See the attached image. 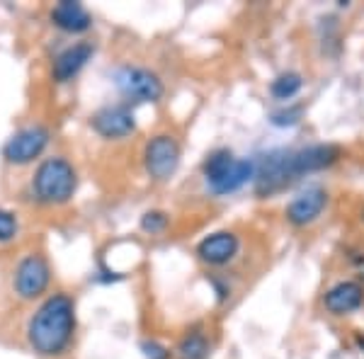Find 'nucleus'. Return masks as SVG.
<instances>
[{"label": "nucleus", "instance_id": "obj_1", "mask_svg": "<svg viewBox=\"0 0 364 359\" xmlns=\"http://www.w3.org/2000/svg\"><path fill=\"white\" fill-rule=\"evenodd\" d=\"M75 333V304L68 294H54L27 323V340L37 355L58 357L68 350Z\"/></svg>", "mask_w": 364, "mask_h": 359}, {"label": "nucleus", "instance_id": "obj_2", "mask_svg": "<svg viewBox=\"0 0 364 359\" xmlns=\"http://www.w3.org/2000/svg\"><path fill=\"white\" fill-rule=\"evenodd\" d=\"M204 180L214 194H231L255 180V161L236 158L228 149H219L209 153L204 161Z\"/></svg>", "mask_w": 364, "mask_h": 359}, {"label": "nucleus", "instance_id": "obj_3", "mask_svg": "<svg viewBox=\"0 0 364 359\" xmlns=\"http://www.w3.org/2000/svg\"><path fill=\"white\" fill-rule=\"evenodd\" d=\"M75 187H78V173L61 156L46 158L37 168L32 180V190L37 194V199L42 204H49V207L70 202V197L75 194Z\"/></svg>", "mask_w": 364, "mask_h": 359}, {"label": "nucleus", "instance_id": "obj_4", "mask_svg": "<svg viewBox=\"0 0 364 359\" xmlns=\"http://www.w3.org/2000/svg\"><path fill=\"white\" fill-rule=\"evenodd\" d=\"M114 85L132 102H158L163 97V80L149 68L122 66L114 73Z\"/></svg>", "mask_w": 364, "mask_h": 359}, {"label": "nucleus", "instance_id": "obj_5", "mask_svg": "<svg viewBox=\"0 0 364 359\" xmlns=\"http://www.w3.org/2000/svg\"><path fill=\"white\" fill-rule=\"evenodd\" d=\"M289 151H269L265 156H260V161H255V194L257 197H272L284 190L287 185H291V173H289Z\"/></svg>", "mask_w": 364, "mask_h": 359}, {"label": "nucleus", "instance_id": "obj_6", "mask_svg": "<svg viewBox=\"0 0 364 359\" xmlns=\"http://www.w3.org/2000/svg\"><path fill=\"white\" fill-rule=\"evenodd\" d=\"M144 166L146 173L158 182L173 178L180 166V144L170 134H158L146 144Z\"/></svg>", "mask_w": 364, "mask_h": 359}, {"label": "nucleus", "instance_id": "obj_7", "mask_svg": "<svg viewBox=\"0 0 364 359\" xmlns=\"http://www.w3.org/2000/svg\"><path fill=\"white\" fill-rule=\"evenodd\" d=\"M51 282V269L49 262L44 260L42 255L32 252L25 260L17 264L15 269V294L25 301H32V299H39L42 294L49 289Z\"/></svg>", "mask_w": 364, "mask_h": 359}, {"label": "nucleus", "instance_id": "obj_8", "mask_svg": "<svg viewBox=\"0 0 364 359\" xmlns=\"http://www.w3.org/2000/svg\"><path fill=\"white\" fill-rule=\"evenodd\" d=\"M49 146V129L44 127H27L17 132L8 144L3 146V156L13 166H27V163L37 161L39 156Z\"/></svg>", "mask_w": 364, "mask_h": 359}, {"label": "nucleus", "instance_id": "obj_9", "mask_svg": "<svg viewBox=\"0 0 364 359\" xmlns=\"http://www.w3.org/2000/svg\"><path fill=\"white\" fill-rule=\"evenodd\" d=\"M338 161H340V149L336 144H314V146H306V149L289 151V158H287L291 180H299L301 175H309V173L326 170V168L336 166Z\"/></svg>", "mask_w": 364, "mask_h": 359}, {"label": "nucleus", "instance_id": "obj_10", "mask_svg": "<svg viewBox=\"0 0 364 359\" xmlns=\"http://www.w3.org/2000/svg\"><path fill=\"white\" fill-rule=\"evenodd\" d=\"M328 207V192L323 187H306L304 192H299L289 204H287V221L296 228L311 226L314 221H318L323 209Z\"/></svg>", "mask_w": 364, "mask_h": 359}, {"label": "nucleus", "instance_id": "obj_11", "mask_svg": "<svg viewBox=\"0 0 364 359\" xmlns=\"http://www.w3.org/2000/svg\"><path fill=\"white\" fill-rule=\"evenodd\" d=\"M90 124L102 139H124L136 132V117L127 105H112L95 112Z\"/></svg>", "mask_w": 364, "mask_h": 359}, {"label": "nucleus", "instance_id": "obj_12", "mask_svg": "<svg viewBox=\"0 0 364 359\" xmlns=\"http://www.w3.org/2000/svg\"><path fill=\"white\" fill-rule=\"evenodd\" d=\"M238 248H240V240L236 233L216 231L207 235L204 240H199L197 255L199 260L211 264V267H221V264H228L238 255Z\"/></svg>", "mask_w": 364, "mask_h": 359}, {"label": "nucleus", "instance_id": "obj_13", "mask_svg": "<svg viewBox=\"0 0 364 359\" xmlns=\"http://www.w3.org/2000/svg\"><path fill=\"white\" fill-rule=\"evenodd\" d=\"M326 311L333 316H348L364 304V286L360 282H338L323 296Z\"/></svg>", "mask_w": 364, "mask_h": 359}, {"label": "nucleus", "instance_id": "obj_14", "mask_svg": "<svg viewBox=\"0 0 364 359\" xmlns=\"http://www.w3.org/2000/svg\"><path fill=\"white\" fill-rule=\"evenodd\" d=\"M51 22L68 34H83L92 27V15L85 10L83 3L75 0H61L51 8Z\"/></svg>", "mask_w": 364, "mask_h": 359}, {"label": "nucleus", "instance_id": "obj_15", "mask_svg": "<svg viewBox=\"0 0 364 359\" xmlns=\"http://www.w3.org/2000/svg\"><path fill=\"white\" fill-rule=\"evenodd\" d=\"M92 58V44L87 42H78L68 49H63L61 54L56 56L54 68H51V75H54L56 83H68L70 78L80 73L85 68V63Z\"/></svg>", "mask_w": 364, "mask_h": 359}, {"label": "nucleus", "instance_id": "obj_16", "mask_svg": "<svg viewBox=\"0 0 364 359\" xmlns=\"http://www.w3.org/2000/svg\"><path fill=\"white\" fill-rule=\"evenodd\" d=\"M304 87V78L296 73V70H287V73H279L277 78L269 83V92H272L274 100H291L301 92Z\"/></svg>", "mask_w": 364, "mask_h": 359}, {"label": "nucleus", "instance_id": "obj_17", "mask_svg": "<svg viewBox=\"0 0 364 359\" xmlns=\"http://www.w3.org/2000/svg\"><path fill=\"white\" fill-rule=\"evenodd\" d=\"M180 359H207L209 357V340L202 333H187L178 345Z\"/></svg>", "mask_w": 364, "mask_h": 359}, {"label": "nucleus", "instance_id": "obj_18", "mask_svg": "<svg viewBox=\"0 0 364 359\" xmlns=\"http://www.w3.org/2000/svg\"><path fill=\"white\" fill-rule=\"evenodd\" d=\"M168 223H170V219H168V214L166 211H146L144 216H141V228H144L146 233H163L168 228Z\"/></svg>", "mask_w": 364, "mask_h": 359}, {"label": "nucleus", "instance_id": "obj_19", "mask_svg": "<svg viewBox=\"0 0 364 359\" xmlns=\"http://www.w3.org/2000/svg\"><path fill=\"white\" fill-rule=\"evenodd\" d=\"M301 114H304V107H301V105H296V107H289V109L272 112L269 122H272L274 127H294L296 122L301 119Z\"/></svg>", "mask_w": 364, "mask_h": 359}, {"label": "nucleus", "instance_id": "obj_20", "mask_svg": "<svg viewBox=\"0 0 364 359\" xmlns=\"http://www.w3.org/2000/svg\"><path fill=\"white\" fill-rule=\"evenodd\" d=\"M17 216L8 209H0V243H8L17 235Z\"/></svg>", "mask_w": 364, "mask_h": 359}, {"label": "nucleus", "instance_id": "obj_21", "mask_svg": "<svg viewBox=\"0 0 364 359\" xmlns=\"http://www.w3.org/2000/svg\"><path fill=\"white\" fill-rule=\"evenodd\" d=\"M141 350H144L146 359H170V352L161 343H154V340L141 345Z\"/></svg>", "mask_w": 364, "mask_h": 359}, {"label": "nucleus", "instance_id": "obj_22", "mask_svg": "<svg viewBox=\"0 0 364 359\" xmlns=\"http://www.w3.org/2000/svg\"><path fill=\"white\" fill-rule=\"evenodd\" d=\"M357 267H360V272L364 277V257H360V260H357Z\"/></svg>", "mask_w": 364, "mask_h": 359}, {"label": "nucleus", "instance_id": "obj_23", "mask_svg": "<svg viewBox=\"0 0 364 359\" xmlns=\"http://www.w3.org/2000/svg\"><path fill=\"white\" fill-rule=\"evenodd\" d=\"M360 216H362V221H364V209H362V214H360Z\"/></svg>", "mask_w": 364, "mask_h": 359}]
</instances>
